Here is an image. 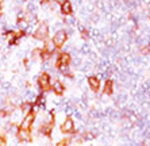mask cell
Wrapping results in <instances>:
<instances>
[{"mask_svg": "<svg viewBox=\"0 0 150 146\" xmlns=\"http://www.w3.org/2000/svg\"><path fill=\"white\" fill-rule=\"evenodd\" d=\"M0 49H1V43H0Z\"/></svg>", "mask_w": 150, "mask_h": 146, "instance_id": "cell-20", "label": "cell"}, {"mask_svg": "<svg viewBox=\"0 0 150 146\" xmlns=\"http://www.w3.org/2000/svg\"><path fill=\"white\" fill-rule=\"evenodd\" d=\"M72 54H70L69 52H59L58 54V58H57L56 61V65H58V64H61V65H70L72 64Z\"/></svg>", "mask_w": 150, "mask_h": 146, "instance_id": "cell-9", "label": "cell"}, {"mask_svg": "<svg viewBox=\"0 0 150 146\" xmlns=\"http://www.w3.org/2000/svg\"><path fill=\"white\" fill-rule=\"evenodd\" d=\"M87 84L93 94H98L99 91L101 89V81L98 74H89V76L87 77Z\"/></svg>", "mask_w": 150, "mask_h": 146, "instance_id": "cell-5", "label": "cell"}, {"mask_svg": "<svg viewBox=\"0 0 150 146\" xmlns=\"http://www.w3.org/2000/svg\"><path fill=\"white\" fill-rule=\"evenodd\" d=\"M34 122H35V114L34 112H30V114L23 116V119H22L21 123H19V127L23 130H33Z\"/></svg>", "mask_w": 150, "mask_h": 146, "instance_id": "cell-7", "label": "cell"}, {"mask_svg": "<svg viewBox=\"0 0 150 146\" xmlns=\"http://www.w3.org/2000/svg\"><path fill=\"white\" fill-rule=\"evenodd\" d=\"M143 47H145V52H146V56H147V54H150V42H147Z\"/></svg>", "mask_w": 150, "mask_h": 146, "instance_id": "cell-16", "label": "cell"}, {"mask_svg": "<svg viewBox=\"0 0 150 146\" xmlns=\"http://www.w3.org/2000/svg\"><path fill=\"white\" fill-rule=\"evenodd\" d=\"M54 1H56L57 4H59V6H61V4H62L64 1H65V0H54Z\"/></svg>", "mask_w": 150, "mask_h": 146, "instance_id": "cell-17", "label": "cell"}, {"mask_svg": "<svg viewBox=\"0 0 150 146\" xmlns=\"http://www.w3.org/2000/svg\"><path fill=\"white\" fill-rule=\"evenodd\" d=\"M59 11L64 16H69V15H73V3L70 0H65L61 6H59Z\"/></svg>", "mask_w": 150, "mask_h": 146, "instance_id": "cell-11", "label": "cell"}, {"mask_svg": "<svg viewBox=\"0 0 150 146\" xmlns=\"http://www.w3.org/2000/svg\"><path fill=\"white\" fill-rule=\"evenodd\" d=\"M50 84H52V92L56 96H62L65 94V91H67V85L62 83L61 80L58 79H54V80H50Z\"/></svg>", "mask_w": 150, "mask_h": 146, "instance_id": "cell-6", "label": "cell"}, {"mask_svg": "<svg viewBox=\"0 0 150 146\" xmlns=\"http://www.w3.org/2000/svg\"><path fill=\"white\" fill-rule=\"evenodd\" d=\"M59 131L64 135H72L76 131V123L72 116H67L61 123H59Z\"/></svg>", "mask_w": 150, "mask_h": 146, "instance_id": "cell-3", "label": "cell"}, {"mask_svg": "<svg viewBox=\"0 0 150 146\" xmlns=\"http://www.w3.org/2000/svg\"><path fill=\"white\" fill-rule=\"evenodd\" d=\"M1 87H3V89H4V91H8V89H10V88H11V84L8 83V81H4V83H3V85H1Z\"/></svg>", "mask_w": 150, "mask_h": 146, "instance_id": "cell-15", "label": "cell"}, {"mask_svg": "<svg viewBox=\"0 0 150 146\" xmlns=\"http://www.w3.org/2000/svg\"><path fill=\"white\" fill-rule=\"evenodd\" d=\"M33 103H30V101H26L23 100L22 101V104L19 106V110H21V112L23 114V116L27 114H30V112H33Z\"/></svg>", "mask_w": 150, "mask_h": 146, "instance_id": "cell-12", "label": "cell"}, {"mask_svg": "<svg viewBox=\"0 0 150 146\" xmlns=\"http://www.w3.org/2000/svg\"><path fill=\"white\" fill-rule=\"evenodd\" d=\"M14 146H21V145H14Z\"/></svg>", "mask_w": 150, "mask_h": 146, "instance_id": "cell-19", "label": "cell"}, {"mask_svg": "<svg viewBox=\"0 0 150 146\" xmlns=\"http://www.w3.org/2000/svg\"><path fill=\"white\" fill-rule=\"evenodd\" d=\"M50 35V28H49V24L46 22H41V23L37 24L35 27V31L33 33V38L37 39V41H46L49 38Z\"/></svg>", "mask_w": 150, "mask_h": 146, "instance_id": "cell-2", "label": "cell"}, {"mask_svg": "<svg viewBox=\"0 0 150 146\" xmlns=\"http://www.w3.org/2000/svg\"><path fill=\"white\" fill-rule=\"evenodd\" d=\"M1 12H3V4L0 3V15H1Z\"/></svg>", "mask_w": 150, "mask_h": 146, "instance_id": "cell-18", "label": "cell"}, {"mask_svg": "<svg viewBox=\"0 0 150 146\" xmlns=\"http://www.w3.org/2000/svg\"><path fill=\"white\" fill-rule=\"evenodd\" d=\"M0 146H7V139L3 135H0Z\"/></svg>", "mask_w": 150, "mask_h": 146, "instance_id": "cell-14", "label": "cell"}, {"mask_svg": "<svg viewBox=\"0 0 150 146\" xmlns=\"http://www.w3.org/2000/svg\"><path fill=\"white\" fill-rule=\"evenodd\" d=\"M50 80H52V76H50L49 72H45L42 70L37 76V85H38L39 92H49L52 91V84H50Z\"/></svg>", "mask_w": 150, "mask_h": 146, "instance_id": "cell-1", "label": "cell"}, {"mask_svg": "<svg viewBox=\"0 0 150 146\" xmlns=\"http://www.w3.org/2000/svg\"><path fill=\"white\" fill-rule=\"evenodd\" d=\"M149 21H150V15H149Z\"/></svg>", "mask_w": 150, "mask_h": 146, "instance_id": "cell-21", "label": "cell"}, {"mask_svg": "<svg viewBox=\"0 0 150 146\" xmlns=\"http://www.w3.org/2000/svg\"><path fill=\"white\" fill-rule=\"evenodd\" d=\"M16 138L19 142L23 143H30L33 141V135H31V130H23L19 127V131L16 134Z\"/></svg>", "mask_w": 150, "mask_h": 146, "instance_id": "cell-8", "label": "cell"}, {"mask_svg": "<svg viewBox=\"0 0 150 146\" xmlns=\"http://www.w3.org/2000/svg\"><path fill=\"white\" fill-rule=\"evenodd\" d=\"M68 38H69L68 33L65 31L64 28H61V30H58V31L54 33V35L52 37V41H53V43L56 45L57 49H61V47H64V46L67 45Z\"/></svg>", "mask_w": 150, "mask_h": 146, "instance_id": "cell-4", "label": "cell"}, {"mask_svg": "<svg viewBox=\"0 0 150 146\" xmlns=\"http://www.w3.org/2000/svg\"><path fill=\"white\" fill-rule=\"evenodd\" d=\"M101 92L104 96H111L114 94V80L112 79H105L101 85Z\"/></svg>", "mask_w": 150, "mask_h": 146, "instance_id": "cell-10", "label": "cell"}, {"mask_svg": "<svg viewBox=\"0 0 150 146\" xmlns=\"http://www.w3.org/2000/svg\"><path fill=\"white\" fill-rule=\"evenodd\" d=\"M43 50H45V52H47V53H54V52H57V50H58V49L56 47V45H54V43H53V41H52V38H47L46 39V41H43Z\"/></svg>", "mask_w": 150, "mask_h": 146, "instance_id": "cell-13", "label": "cell"}]
</instances>
